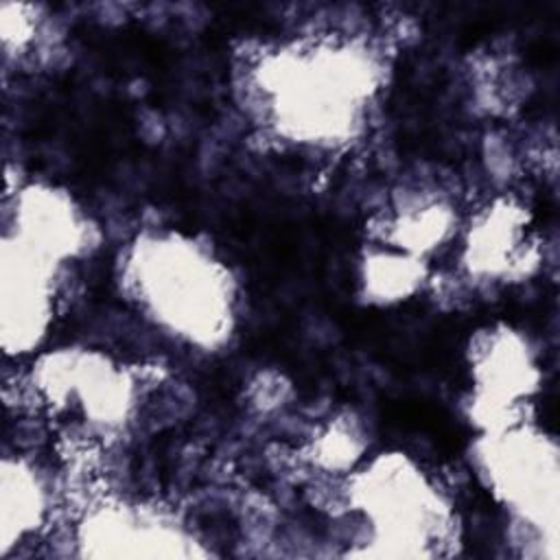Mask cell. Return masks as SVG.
Returning a JSON list of instances; mask_svg holds the SVG:
<instances>
[{
    "instance_id": "obj_1",
    "label": "cell",
    "mask_w": 560,
    "mask_h": 560,
    "mask_svg": "<svg viewBox=\"0 0 560 560\" xmlns=\"http://www.w3.org/2000/svg\"><path fill=\"white\" fill-rule=\"evenodd\" d=\"M383 52L357 35L273 44L245 63L247 114L287 144L335 151L359 140L385 85Z\"/></svg>"
},
{
    "instance_id": "obj_3",
    "label": "cell",
    "mask_w": 560,
    "mask_h": 560,
    "mask_svg": "<svg viewBox=\"0 0 560 560\" xmlns=\"http://www.w3.org/2000/svg\"><path fill=\"white\" fill-rule=\"evenodd\" d=\"M343 499L361 516L354 556L429 558L457 542L451 501L407 453H378L350 468Z\"/></svg>"
},
{
    "instance_id": "obj_11",
    "label": "cell",
    "mask_w": 560,
    "mask_h": 560,
    "mask_svg": "<svg viewBox=\"0 0 560 560\" xmlns=\"http://www.w3.org/2000/svg\"><path fill=\"white\" fill-rule=\"evenodd\" d=\"M429 280V262L405 252L370 243L357 269L359 293L368 304H396L420 293Z\"/></svg>"
},
{
    "instance_id": "obj_10",
    "label": "cell",
    "mask_w": 560,
    "mask_h": 560,
    "mask_svg": "<svg viewBox=\"0 0 560 560\" xmlns=\"http://www.w3.org/2000/svg\"><path fill=\"white\" fill-rule=\"evenodd\" d=\"M2 553L35 534L48 516V488L39 470L24 457L4 455L2 459Z\"/></svg>"
},
{
    "instance_id": "obj_7",
    "label": "cell",
    "mask_w": 560,
    "mask_h": 560,
    "mask_svg": "<svg viewBox=\"0 0 560 560\" xmlns=\"http://www.w3.org/2000/svg\"><path fill=\"white\" fill-rule=\"evenodd\" d=\"M79 556L88 558H206L201 545L168 510L138 501H105L90 508L74 529Z\"/></svg>"
},
{
    "instance_id": "obj_9",
    "label": "cell",
    "mask_w": 560,
    "mask_h": 560,
    "mask_svg": "<svg viewBox=\"0 0 560 560\" xmlns=\"http://www.w3.org/2000/svg\"><path fill=\"white\" fill-rule=\"evenodd\" d=\"M529 217L514 201H499L475 221L466 236L464 260L486 282H508L527 273L529 262Z\"/></svg>"
},
{
    "instance_id": "obj_6",
    "label": "cell",
    "mask_w": 560,
    "mask_h": 560,
    "mask_svg": "<svg viewBox=\"0 0 560 560\" xmlns=\"http://www.w3.org/2000/svg\"><path fill=\"white\" fill-rule=\"evenodd\" d=\"M470 418L477 431L527 420V405L538 392L540 370L536 354L508 324L477 330L468 348Z\"/></svg>"
},
{
    "instance_id": "obj_8",
    "label": "cell",
    "mask_w": 560,
    "mask_h": 560,
    "mask_svg": "<svg viewBox=\"0 0 560 560\" xmlns=\"http://www.w3.org/2000/svg\"><path fill=\"white\" fill-rule=\"evenodd\" d=\"M2 236L63 267L98 247V228L77 197L48 182H26L4 199Z\"/></svg>"
},
{
    "instance_id": "obj_4",
    "label": "cell",
    "mask_w": 560,
    "mask_h": 560,
    "mask_svg": "<svg viewBox=\"0 0 560 560\" xmlns=\"http://www.w3.org/2000/svg\"><path fill=\"white\" fill-rule=\"evenodd\" d=\"M470 464L483 490L505 510L510 538L538 545L540 556L556 558L558 542V446L534 420L479 431Z\"/></svg>"
},
{
    "instance_id": "obj_5",
    "label": "cell",
    "mask_w": 560,
    "mask_h": 560,
    "mask_svg": "<svg viewBox=\"0 0 560 560\" xmlns=\"http://www.w3.org/2000/svg\"><path fill=\"white\" fill-rule=\"evenodd\" d=\"M31 376L52 411L77 416L92 431H122L136 411V378L101 350L57 348L33 363Z\"/></svg>"
},
{
    "instance_id": "obj_2",
    "label": "cell",
    "mask_w": 560,
    "mask_h": 560,
    "mask_svg": "<svg viewBox=\"0 0 560 560\" xmlns=\"http://www.w3.org/2000/svg\"><path fill=\"white\" fill-rule=\"evenodd\" d=\"M120 298L160 335L201 354L238 337L243 287L217 247L177 228L138 232L116 258Z\"/></svg>"
}]
</instances>
